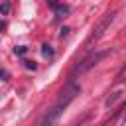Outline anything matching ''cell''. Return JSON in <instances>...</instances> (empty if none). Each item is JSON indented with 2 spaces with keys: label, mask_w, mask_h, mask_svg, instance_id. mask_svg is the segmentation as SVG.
I'll return each instance as SVG.
<instances>
[{
  "label": "cell",
  "mask_w": 126,
  "mask_h": 126,
  "mask_svg": "<svg viewBox=\"0 0 126 126\" xmlns=\"http://www.w3.org/2000/svg\"><path fill=\"white\" fill-rule=\"evenodd\" d=\"M79 91H81V87L71 79L69 83H67V87L61 91V94H59V98H57V102L41 116V120L37 122V126H55L57 124V120L61 118V114L65 112V108L69 106V102L79 94Z\"/></svg>",
  "instance_id": "obj_1"
},
{
  "label": "cell",
  "mask_w": 126,
  "mask_h": 126,
  "mask_svg": "<svg viewBox=\"0 0 126 126\" xmlns=\"http://www.w3.org/2000/svg\"><path fill=\"white\" fill-rule=\"evenodd\" d=\"M106 55H108V51H100V53H94V55H91V57H87L85 61H81V63L77 65V69H75V73H79V75H81V73H85V71H89V69H91L93 65H96V63H98L100 59H104Z\"/></svg>",
  "instance_id": "obj_2"
},
{
  "label": "cell",
  "mask_w": 126,
  "mask_h": 126,
  "mask_svg": "<svg viewBox=\"0 0 126 126\" xmlns=\"http://www.w3.org/2000/svg\"><path fill=\"white\" fill-rule=\"evenodd\" d=\"M112 20H114V12H112V14H106V18H104V20H102V22L98 24V28L94 30V33L91 35V39H89V43H91V41H96V39H98V37H100V35L104 33V30H106V26H108V24H110Z\"/></svg>",
  "instance_id": "obj_3"
},
{
  "label": "cell",
  "mask_w": 126,
  "mask_h": 126,
  "mask_svg": "<svg viewBox=\"0 0 126 126\" xmlns=\"http://www.w3.org/2000/svg\"><path fill=\"white\" fill-rule=\"evenodd\" d=\"M49 6L55 10V16H57V18H63L65 14H69V6H63V4H59L57 0H49Z\"/></svg>",
  "instance_id": "obj_4"
},
{
  "label": "cell",
  "mask_w": 126,
  "mask_h": 126,
  "mask_svg": "<svg viewBox=\"0 0 126 126\" xmlns=\"http://www.w3.org/2000/svg\"><path fill=\"white\" fill-rule=\"evenodd\" d=\"M8 12H10V2H8V0L0 2V14H2V16H6Z\"/></svg>",
  "instance_id": "obj_5"
},
{
  "label": "cell",
  "mask_w": 126,
  "mask_h": 126,
  "mask_svg": "<svg viewBox=\"0 0 126 126\" xmlns=\"http://www.w3.org/2000/svg\"><path fill=\"white\" fill-rule=\"evenodd\" d=\"M41 53H43L45 57H53V49H51L49 45H43V47H41Z\"/></svg>",
  "instance_id": "obj_6"
},
{
  "label": "cell",
  "mask_w": 126,
  "mask_h": 126,
  "mask_svg": "<svg viewBox=\"0 0 126 126\" xmlns=\"http://www.w3.org/2000/svg\"><path fill=\"white\" fill-rule=\"evenodd\" d=\"M0 77H2V81H8V79H10V75H8L4 69H0Z\"/></svg>",
  "instance_id": "obj_7"
},
{
  "label": "cell",
  "mask_w": 126,
  "mask_h": 126,
  "mask_svg": "<svg viewBox=\"0 0 126 126\" xmlns=\"http://www.w3.org/2000/svg\"><path fill=\"white\" fill-rule=\"evenodd\" d=\"M16 53H18V55L26 53V45H20V47H16Z\"/></svg>",
  "instance_id": "obj_8"
},
{
  "label": "cell",
  "mask_w": 126,
  "mask_h": 126,
  "mask_svg": "<svg viewBox=\"0 0 126 126\" xmlns=\"http://www.w3.org/2000/svg\"><path fill=\"white\" fill-rule=\"evenodd\" d=\"M26 67H28V69H35V63H33V61H26Z\"/></svg>",
  "instance_id": "obj_9"
}]
</instances>
